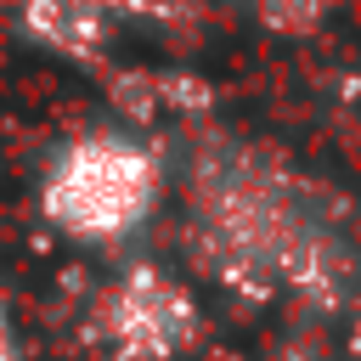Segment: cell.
Masks as SVG:
<instances>
[{
	"instance_id": "277c9868",
	"label": "cell",
	"mask_w": 361,
	"mask_h": 361,
	"mask_svg": "<svg viewBox=\"0 0 361 361\" xmlns=\"http://www.w3.org/2000/svg\"><path fill=\"white\" fill-rule=\"evenodd\" d=\"M197 0H23L17 34L73 68H102L124 28H180Z\"/></svg>"
},
{
	"instance_id": "6da1fadb",
	"label": "cell",
	"mask_w": 361,
	"mask_h": 361,
	"mask_svg": "<svg viewBox=\"0 0 361 361\" xmlns=\"http://www.w3.org/2000/svg\"><path fill=\"white\" fill-rule=\"evenodd\" d=\"M169 203L186 271L220 293L327 316L355 288L350 203L276 141L209 118L186 124L169 158Z\"/></svg>"
},
{
	"instance_id": "52a82bcc",
	"label": "cell",
	"mask_w": 361,
	"mask_h": 361,
	"mask_svg": "<svg viewBox=\"0 0 361 361\" xmlns=\"http://www.w3.org/2000/svg\"><path fill=\"white\" fill-rule=\"evenodd\" d=\"M0 361H23V327H17V310L0 288Z\"/></svg>"
},
{
	"instance_id": "8992f818",
	"label": "cell",
	"mask_w": 361,
	"mask_h": 361,
	"mask_svg": "<svg viewBox=\"0 0 361 361\" xmlns=\"http://www.w3.org/2000/svg\"><path fill=\"white\" fill-rule=\"evenodd\" d=\"M254 28H265V34H276V39H310V34H322L333 17H338V6L344 0H231Z\"/></svg>"
},
{
	"instance_id": "7a4b0ae2",
	"label": "cell",
	"mask_w": 361,
	"mask_h": 361,
	"mask_svg": "<svg viewBox=\"0 0 361 361\" xmlns=\"http://www.w3.org/2000/svg\"><path fill=\"white\" fill-rule=\"evenodd\" d=\"M169 209V152L141 124H85L34 169L39 226L79 254H124Z\"/></svg>"
},
{
	"instance_id": "3957f363",
	"label": "cell",
	"mask_w": 361,
	"mask_h": 361,
	"mask_svg": "<svg viewBox=\"0 0 361 361\" xmlns=\"http://www.w3.org/2000/svg\"><path fill=\"white\" fill-rule=\"evenodd\" d=\"M209 310L186 271L152 254H124L79 310V350L90 361H186L203 344Z\"/></svg>"
},
{
	"instance_id": "5b68a950",
	"label": "cell",
	"mask_w": 361,
	"mask_h": 361,
	"mask_svg": "<svg viewBox=\"0 0 361 361\" xmlns=\"http://www.w3.org/2000/svg\"><path fill=\"white\" fill-rule=\"evenodd\" d=\"M107 96L118 107L124 124H152V118H209L214 107V85L197 79L192 68H113L107 79Z\"/></svg>"
}]
</instances>
